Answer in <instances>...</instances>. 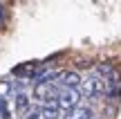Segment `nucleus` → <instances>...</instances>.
<instances>
[{
  "instance_id": "obj_10",
  "label": "nucleus",
  "mask_w": 121,
  "mask_h": 119,
  "mask_svg": "<svg viewBox=\"0 0 121 119\" xmlns=\"http://www.w3.org/2000/svg\"><path fill=\"white\" fill-rule=\"evenodd\" d=\"M0 20H2V4H0Z\"/></svg>"
},
{
  "instance_id": "obj_9",
  "label": "nucleus",
  "mask_w": 121,
  "mask_h": 119,
  "mask_svg": "<svg viewBox=\"0 0 121 119\" xmlns=\"http://www.w3.org/2000/svg\"><path fill=\"white\" fill-rule=\"evenodd\" d=\"M25 119H40V112H38V110H29V112L25 115Z\"/></svg>"
},
{
  "instance_id": "obj_8",
  "label": "nucleus",
  "mask_w": 121,
  "mask_h": 119,
  "mask_svg": "<svg viewBox=\"0 0 121 119\" xmlns=\"http://www.w3.org/2000/svg\"><path fill=\"white\" fill-rule=\"evenodd\" d=\"M11 90H13L11 81H7V79H2V81H0V101H4V99H9V97H11Z\"/></svg>"
},
{
  "instance_id": "obj_7",
  "label": "nucleus",
  "mask_w": 121,
  "mask_h": 119,
  "mask_svg": "<svg viewBox=\"0 0 121 119\" xmlns=\"http://www.w3.org/2000/svg\"><path fill=\"white\" fill-rule=\"evenodd\" d=\"M65 119H92V110L83 108V106H76V108L65 112Z\"/></svg>"
},
{
  "instance_id": "obj_6",
  "label": "nucleus",
  "mask_w": 121,
  "mask_h": 119,
  "mask_svg": "<svg viewBox=\"0 0 121 119\" xmlns=\"http://www.w3.org/2000/svg\"><path fill=\"white\" fill-rule=\"evenodd\" d=\"M38 112H40V119H58V117H60V108L56 106V101L45 103Z\"/></svg>"
},
{
  "instance_id": "obj_4",
  "label": "nucleus",
  "mask_w": 121,
  "mask_h": 119,
  "mask_svg": "<svg viewBox=\"0 0 121 119\" xmlns=\"http://www.w3.org/2000/svg\"><path fill=\"white\" fill-rule=\"evenodd\" d=\"M11 106H13V112H16V115L25 117L27 112L31 110V97H29V92L16 90V94H11Z\"/></svg>"
},
{
  "instance_id": "obj_2",
  "label": "nucleus",
  "mask_w": 121,
  "mask_h": 119,
  "mask_svg": "<svg viewBox=\"0 0 121 119\" xmlns=\"http://www.w3.org/2000/svg\"><path fill=\"white\" fill-rule=\"evenodd\" d=\"M29 97H34V101H38V103L45 106V103H49V101H56L58 92L54 90L52 83H47V81H38V83L34 85V90H31Z\"/></svg>"
},
{
  "instance_id": "obj_5",
  "label": "nucleus",
  "mask_w": 121,
  "mask_h": 119,
  "mask_svg": "<svg viewBox=\"0 0 121 119\" xmlns=\"http://www.w3.org/2000/svg\"><path fill=\"white\" fill-rule=\"evenodd\" d=\"M58 83L63 85V90H76L78 85H81V74L78 72H60V76H58Z\"/></svg>"
},
{
  "instance_id": "obj_1",
  "label": "nucleus",
  "mask_w": 121,
  "mask_h": 119,
  "mask_svg": "<svg viewBox=\"0 0 121 119\" xmlns=\"http://www.w3.org/2000/svg\"><path fill=\"white\" fill-rule=\"evenodd\" d=\"M81 97H101L103 92H108V83L103 76H87L85 81H81Z\"/></svg>"
},
{
  "instance_id": "obj_3",
  "label": "nucleus",
  "mask_w": 121,
  "mask_h": 119,
  "mask_svg": "<svg viewBox=\"0 0 121 119\" xmlns=\"http://www.w3.org/2000/svg\"><path fill=\"white\" fill-rule=\"evenodd\" d=\"M81 103V92L78 90H60L56 97V106L60 110H72Z\"/></svg>"
}]
</instances>
